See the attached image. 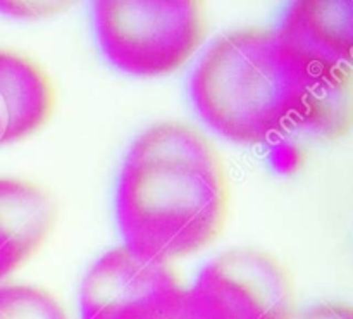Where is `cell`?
<instances>
[{
    "mask_svg": "<svg viewBox=\"0 0 353 319\" xmlns=\"http://www.w3.org/2000/svg\"><path fill=\"white\" fill-rule=\"evenodd\" d=\"M124 245L171 264L212 244L228 221L230 183L212 142L190 124L164 121L130 147L117 183Z\"/></svg>",
    "mask_w": 353,
    "mask_h": 319,
    "instance_id": "obj_1",
    "label": "cell"
},
{
    "mask_svg": "<svg viewBox=\"0 0 353 319\" xmlns=\"http://www.w3.org/2000/svg\"><path fill=\"white\" fill-rule=\"evenodd\" d=\"M300 83L302 68L276 30L243 28L210 45L193 72L192 99L212 130L255 145L290 124Z\"/></svg>",
    "mask_w": 353,
    "mask_h": 319,
    "instance_id": "obj_2",
    "label": "cell"
},
{
    "mask_svg": "<svg viewBox=\"0 0 353 319\" xmlns=\"http://www.w3.org/2000/svg\"><path fill=\"white\" fill-rule=\"evenodd\" d=\"M93 14L105 57L133 76L174 72L207 35L205 7L195 0H105L95 2Z\"/></svg>",
    "mask_w": 353,
    "mask_h": 319,
    "instance_id": "obj_3",
    "label": "cell"
},
{
    "mask_svg": "<svg viewBox=\"0 0 353 319\" xmlns=\"http://www.w3.org/2000/svg\"><path fill=\"white\" fill-rule=\"evenodd\" d=\"M195 287L233 319H292L295 296L288 271L271 254L233 249L203 268Z\"/></svg>",
    "mask_w": 353,
    "mask_h": 319,
    "instance_id": "obj_4",
    "label": "cell"
},
{
    "mask_svg": "<svg viewBox=\"0 0 353 319\" xmlns=\"http://www.w3.org/2000/svg\"><path fill=\"white\" fill-rule=\"evenodd\" d=\"M181 287L171 264L145 259L121 245L86 273L79 297L81 319H117L131 307Z\"/></svg>",
    "mask_w": 353,
    "mask_h": 319,
    "instance_id": "obj_5",
    "label": "cell"
},
{
    "mask_svg": "<svg viewBox=\"0 0 353 319\" xmlns=\"http://www.w3.org/2000/svg\"><path fill=\"white\" fill-rule=\"evenodd\" d=\"M276 33L286 54L302 69L352 64L353 2H293Z\"/></svg>",
    "mask_w": 353,
    "mask_h": 319,
    "instance_id": "obj_6",
    "label": "cell"
},
{
    "mask_svg": "<svg viewBox=\"0 0 353 319\" xmlns=\"http://www.w3.org/2000/svg\"><path fill=\"white\" fill-rule=\"evenodd\" d=\"M54 223V199L41 186L0 178V287L37 254Z\"/></svg>",
    "mask_w": 353,
    "mask_h": 319,
    "instance_id": "obj_7",
    "label": "cell"
},
{
    "mask_svg": "<svg viewBox=\"0 0 353 319\" xmlns=\"http://www.w3.org/2000/svg\"><path fill=\"white\" fill-rule=\"evenodd\" d=\"M54 107L55 90L45 69L21 52L0 48V147L37 133Z\"/></svg>",
    "mask_w": 353,
    "mask_h": 319,
    "instance_id": "obj_8",
    "label": "cell"
},
{
    "mask_svg": "<svg viewBox=\"0 0 353 319\" xmlns=\"http://www.w3.org/2000/svg\"><path fill=\"white\" fill-rule=\"evenodd\" d=\"M352 123V64L303 68L290 124L323 140H338L350 133Z\"/></svg>",
    "mask_w": 353,
    "mask_h": 319,
    "instance_id": "obj_9",
    "label": "cell"
},
{
    "mask_svg": "<svg viewBox=\"0 0 353 319\" xmlns=\"http://www.w3.org/2000/svg\"><path fill=\"white\" fill-rule=\"evenodd\" d=\"M117 319H233L216 299L193 285L172 290L148 302L131 307Z\"/></svg>",
    "mask_w": 353,
    "mask_h": 319,
    "instance_id": "obj_10",
    "label": "cell"
},
{
    "mask_svg": "<svg viewBox=\"0 0 353 319\" xmlns=\"http://www.w3.org/2000/svg\"><path fill=\"white\" fill-rule=\"evenodd\" d=\"M0 319H69L47 290L31 285L0 287Z\"/></svg>",
    "mask_w": 353,
    "mask_h": 319,
    "instance_id": "obj_11",
    "label": "cell"
},
{
    "mask_svg": "<svg viewBox=\"0 0 353 319\" xmlns=\"http://www.w3.org/2000/svg\"><path fill=\"white\" fill-rule=\"evenodd\" d=\"M68 2H0V14L16 19H41L61 12Z\"/></svg>",
    "mask_w": 353,
    "mask_h": 319,
    "instance_id": "obj_12",
    "label": "cell"
},
{
    "mask_svg": "<svg viewBox=\"0 0 353 319\" xmlns=\"http://www.w3.org/2000/svg\"><path fill=\"white\" fill-rule=\"evenodd\" d=\"M292 319H353V309L350 304L327 302L309 307Z\"/></svg>",
    "mask_w": 353,
    "mask_h": 319,
    "instance_id": "obj_13",
    "label": "cell"
}]
</instances>
